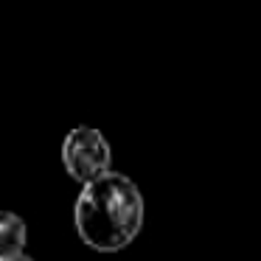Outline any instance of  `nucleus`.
<instances>
[{
  "label": "nucleus",
  "instance_id": "f257e3e1",
  "mask_svg": "<svg viewBox=\"0 0 261 261\" xmlns=\"http://www.w3.org/2000/svg\"><path fill=\"white\" fill-rule=\"evenodd\" d=\"M79 239L96 253H118L143 227V194L126 174L107 171L82 186L73 208Z\"/></svg>",
  "mask_w": 261,
  "mask_h": 261
},
{
  "label": "nucleus",
  "instance_id": "f03ea898",
  "mask_svg": "<svg viewBox=\"0 0 261 261\" xmlns=\"http://www.w3.org/2000/svg\"><path fill=\"white\" fill-rule=\"evenodd\" d=\"M113 163V152H110L107 138L93 126H76L65 135L62 141V166L79 186L104 177Z\"/></svg>",
  "mask_w": 261,
  "mask_h": 261
},
{
  "label": "nucleus",
  "instance_id": "7ed1b4c3",
  "mask_svg": "<svg viewBox=\"0 0 261 261\" xmlns=\"http://www.w3.org/2000/svg\"><path fill=\"white\" fill-rule=\"evenodd\" d=\"M29 244V225L14 211H0V261L25 255Z\"/></svg>",
  "mask_w": 261,
  "mask_h": 261
},
{
  "label": "nucleus",
  "instance_id": "20e7f679",
  "mask_svg": "<svg viewBox=\"0 0 261 261\" xmlns=\"http://www.w3.org/2000/svg\"><path fill=\"white\" fill-rule=\"evenodd\" d=\"M6 261H34V258H29V255H17V258H6Z\"/></svg>",
  "mask_w": 261,
  "mask_h": 261
}]
</instances>
